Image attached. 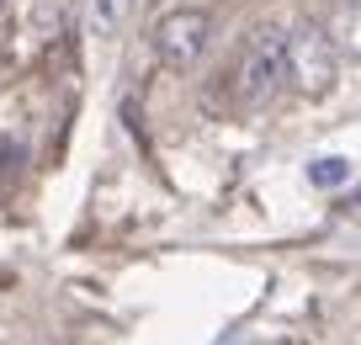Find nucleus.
Instances as JSON below:
<instances>
[{
  "instance_id": "obj_1",
  "label": "nucleus",
  "mask_w": 361,
  "mask_h": 345,
  "mask_svg": "<svg viewBox=\"0 0 361 345\" xmlns=\"http://www.w3.org/2000/svg\"><path fill=\"white\" fill-rule=\"evenodd\" d=\"M282 85H287V37L276 27H255L245 37V48H239L234 90L245 107H266Z\"/></svg>"
},
{
  "instance_id": "obj_2",
  "label": "nucleus",
  "mask_w": 361,
  "mask_h": 345,
  "mask_svg": "<svg viewBox=\"0 0 361 345\" xmlns=\"http://www.w3.org/2000/svg\"><path fill=\"white\" fill-rule=\"evenodd\" d=\"M287 80H293L308 101H319V96L335 90V80H340V48H335V37H329L319 22L293 27V37H287Z\"/></svg>"
},
{
  "instance_id": "obj_3",
  "label": "nucleus",
  "mask_w": 361,
  "mask_h": 345,
  "mask_svg": "<svg viewBox=\"0 0 361 345\" xmlns=\"http://www.w3.org/2000/svg\"><path fill=\"white\" fill-rule=\"evenodd\" d=\"M207 37H213V16L197 11V6H180V11H165L154 27V54L165 69H192L197 59L207 54Z\"/></svg>"
},
{
  "instance_id": "obj_4",
  "label": "nucleus",
  "mask_w": 361,
  "mask_h": 345,
  "mask_svg": "<svg viewBox=\"0 0 361 345\" xmlns=\"http://www.w3.org/2000/svg\"><path fill=\"white\" fill-rule=\"evenodd\" d=\"M128 11H133V0H85L80 6V22H85V37H96V43H106V37L123 32Z\"/></svg>"
},
{
  "instance_id": "obj_5",
  "label": "nucleus",
  "mask_w": 361,
  "mask_h": 345,
  "mask_svg": "<svg viewBox=\"0 0 361 345\" xmlns=\"http://www.w3.org/2000/svg\"><path fill=\"white\" fill-rule=\"evenodd\" d=\"M324 32L335 37L340 59H356V64H361V0H340L335 11H329Z\"/></svg>"
},
{
  "instance_id": "obj_6",
  "label": "nucleus",
  "mask_w": 361,
  "mask_h": 345,
  "mask_svg": "<svg viewBox=\"0 0 361 345\" xmlns=\"http://www.w3.org/2000/svg\"><path fill=\"white\" fill-rule=\"evenodd\" d=\"M345 176H350V159H319V165L308 170V181H314V186H340Z\"/></svg>"
}]
</instances>
